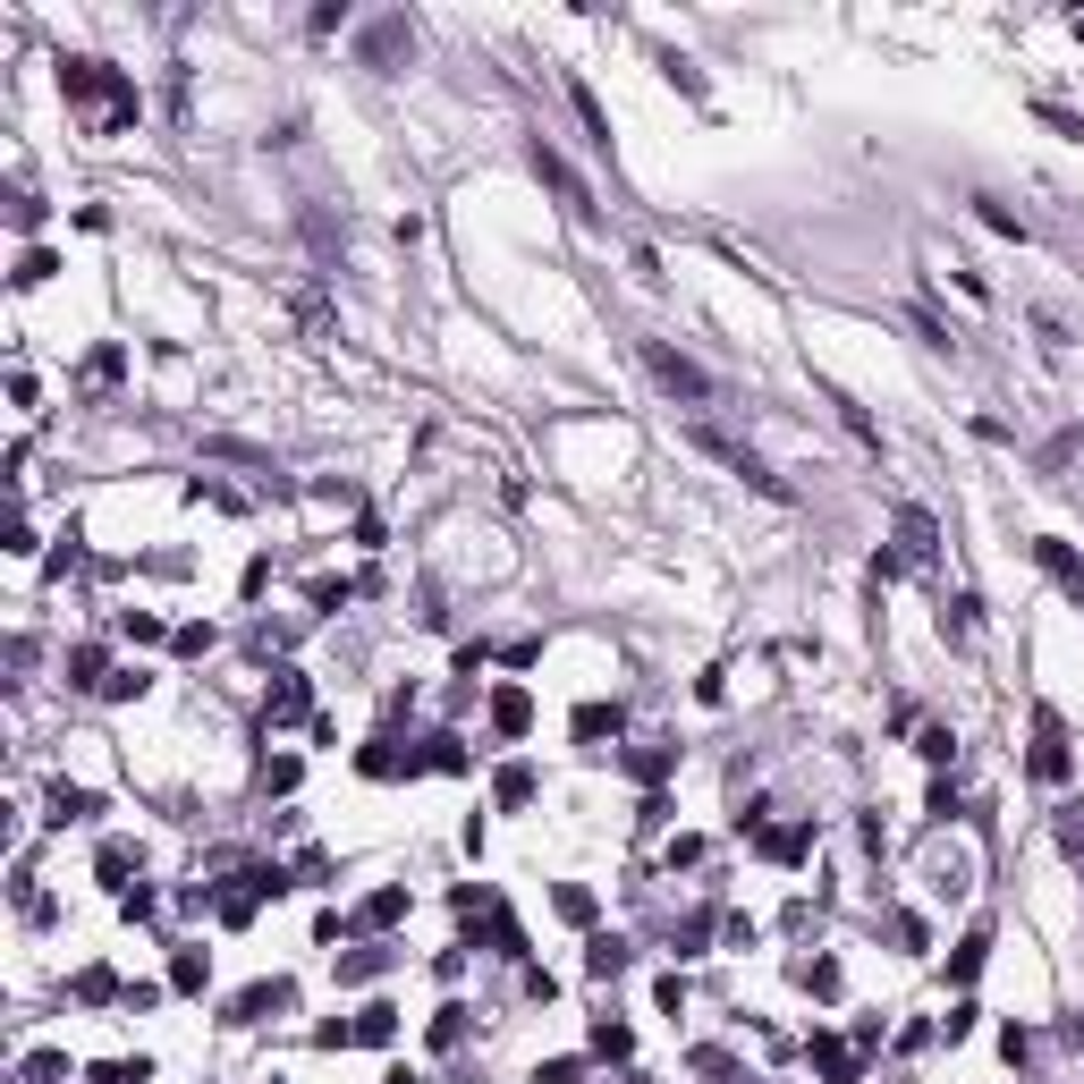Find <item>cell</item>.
<instances>
[{
    "instance_id": "cell-35",
    "label": "cell",
    "mask_w": 1084,
    "mask_h": 1084,
    "mask_svg": "<svg viewBox=\"0 0 1084 1084\" xmlns=\"http://www.w3.org/2000/svg\"><path fill=\"white\" fill-rule=\"evenodd\" d=\"M246 890H255V898H280V890H288V864H246Z\"/></svg>"
},
{
    "instance_id": "cell-32",
    "label": "cell",
    "mask_w": 1084,
    "mask_h": 1084,
    "mask_svg": "<svg viewBox=\"0 0 1084 1084\" xmlns=\"http://www.w3.org/2000/svg\"><path fill=\"white\" fill-rule=\"evenodd\" d=\"M593 1051H602V1059H627V1051H636V1034H627V1025H610V1017H602V1025H593Z\"/></svg>"
},
{
    "instance_id": "cell-17",
    "label": "cell",
    "mask_w": 1084,
    "mask_h": 1084,
    "mask_svg": "<svg viewBox=\"0 0 1084 1084\" xmlns=\"http://www.w3.org/2000/svg\"><path fill=\"white\" fill-rule=\"evenodd\" d=\"M763 847H771L780 864H805V856H814V822H788V830H771Z\"/></svg>"
},
{
    "instance_id": "cell-39",
    "label": "cell",
    "mask_w": 1084,
    "mask_h": 1084,
    "mask_svg": "<svg viewBox=\"0 0 1084 1084\" xmlns=\"http://www.w3.org/2000/svg\"><path fill=\"white\" fill-rule=\"evenodd\" d=\"M1076 458H1084V433H1059V441L1042 449V466H1051V475H1059V466H1076Z\"/></svg>"
},
{
    "instance_id": "cell-48",
    "label": "cell",
    "mask_w": 1084,
    "mask_h": 1084,
    "mask_svg": "<svg viewBox=\"0 0 1084 1084\" xmlns=\"http://www.w3.org/2000/svg\"><path fill=\"white\" fill-rule=\"evenodd\" d=\"M263 585H272V560H246V576H238V593H246V602H263Z\"/></svg>"
},
{
    "instance_id": "cell-51",
    "label": "cell",
    "mask_w": 1084,
    "mask_h": 1084,
    "mask_svg": "<svg viewBox=\"0 0 1084 1084\" xmlns=\"http://www.w3.org/2000/svg\"><path fill=\"white\" fill-rule=\"evenodd\" d=\"M170 644H178L187 661H204V653H212V627H178V636H170Z\"/></svg>"
},
{
    "instance_id": "cell-10",
    "label": "cell",
    "mask_w": 1084,
    "mask_h": 1084,
    "mask_svg": "<svg viewBox=\"0 0 1084 1084\" xmlns=\"http://www.w3.org/2000/svg\"><path fill=\"white\" fill-rule=\"evenodd\" d=\"M492 729L526 737V729H534V695H526V687H500V695H492Z\"/></svg>"
},
{
    "instance_id": "cell-36",
    "label": "cell",
    "mask_w": 1084,
    "mask_h": 1084,
    "mask_svg": "<svg viewBox=\"0 0 1084 1084\" xmlns=\"http://www.w3.org/2000/svg\"><path fill=\"white\" fill-rule=\"evenodd\" d=\"M975 212H983V229H1000V238H1025V221L1008 212V204H991V195H975Z\"/></svg>"
},
{
    "instance_id": "cell-29",
    "label": "cell",
    "mask_w": 1084,
    "mask_h": 1084,
    "mask_svg": "<svg viewBox=\"0 0 1084 1084\" xmlns=\"http://www.w3.org/2000/svg\"><path fill=\"white\" fill-rule=\"evenodd\" d=\"M975 610H983L975 593H957V602H949V619H941V636H949V644H966V636H975Z\"/></svg>"
},
{
    "instance_id": "cell-12",
    "label": "cell",
    "mask_w": 1084,
    "mask_h": 1084,
    "mask_svg": "<svg viewBox=\"0 0 1084 1084\" xmlns=\"http://www.w3.org/2000/svg\"><path fill=\"white\" fill-rule=\"evenodd\" d=\"M627 966H636V949H627L619 932H593V941H585V975H627Z\"/></svg>"
},
{
    "instance_id": "cell-34",
    "label": "cell",
    "mask_w": 1084,
    "mask_h": 1084,
    "mask_svg": "<svg viewBox=\"0 0 1084 1084\" xmlns=\"http://www.w3.org/2000/svg\"><path fill=\"white\" fill-rule=\"evenodd\" d=\"M458 1042H466V1008H441L433 1017V1051H458Z\"/></svg>"
},
{
    "instance_id": "cell-45",
    "label": "cell",
    "mask_w": 1084,
    "mask_h": 1084,
    "mask_svg": "<svg viewBox=\"0 0 1084 1084\" xmlns=\"http://www.w3.org/2000/svg\"><path fill=\"white\" fill-rule=\"evenodd\" d=\"M26 1076H34V1084H60V1076H68V1059H60V1051H34V1059H26Z\"/></svg>"
},
{
    "instance_id": "cell-42",
    "label": "cell",
    "mask_w": 1084,
    "mask_h": 1084,
    "mask_svg": "<svg viewBox=\"0 0 1084 1084\" xmlns=\"http://www.w3.org/2000/svg\"><path fill=\"white\" fill-rule=\"evenodd\" d=\"M915 754H924V763H949L957 737H949V729H924V737H915Z\"/></svg>"
},
{
    "instance_id": "cell-53",
    "label": "cell",
    "mask_w": 1084,
    "mask_h": 1084,
    "mask_svg": "<svg viewBox=\"0 0 1084 1084\" xmlns=\"http://www.w3.org/2000/svg\"><path fill=\"white\" fill-rule=\"evenodd\" d=\"M382 1084H415V1076H407V1068H390V1076H382Z\"/></svg>"
},
{
    "instance_id": "cell-11",
    "label": "cell",
    "mask_w": 1084,
    "mask_h": 1084,
    "mask_svg": "<svg viewBox=\"0 0 1084 1084\" xmlns=\"http://www.w3.org/2000/svg\"><path fill=\"white\" fill-rule=\"evenodd\" d=\"M356 771H365V780H399V771H424V754H399L390 737H373V746L356 754Z\"/></svg>"
},
{
    "instance_id": "cell-26",
    "label": "cell",
    "mask_w": 1084,
    "mask_h": 1084,
    "mask_svg": "<svg viewBox=\"0 0 1084 1084\" xmlns=\"http://www.w3.org/2000/svg\"><path fill=\"white\" fill-rule=\"evenodd\" d=\"M500 805H509V814H517V805H534V763H509V771H500Z\"/></svg>"
},
{
    "instance_id": "cell-37",
    "label": "cell",
    "mask_w": 1084,
    "mask_h": 1084,
    "mask_svg": "<svg viewBox=\"0 0 1084 1084\" xmlns=\"http://www.w3.org/2000/svg\"><path fill=\"white\" fill-rule=\"evenodd\" d=\"M51 272H60V263L43 255V246H26V255H18V288H43V280H51Z\"/></svg>"
},
{
    "instance_id": "cell-23",
    "label": "cell",
    "mask_w": 1084,
    "mask_h": 1084,
    "mask_svg": "<svg viewBox=\"0 0 1084 1084\" xmlns=\"http://www.w3.org/2000/svg\"><path fill=\"white\" fill-rule=\"evenodd\" d=\"M399 915H407V890H373L365 898V932H390Z\"/></svg>"
},
{
    "instance_id": "cell-5",
    "label": "cell",
    "mask_w": 1084,
    "mask_h": 1084,
    "mask_svg": "<svg viewBox=\"0 0 1084 1084\" xmlns=\"http://www.w3.org/2000/svg\"><path fill=\"white\" fill-rule=\"evenodd\" d=\"M1025 771H1034L1042 788H1059V780H1068V720H1059L1051 703L1034 712V754H1025Z\"/></svg>"
},
{
    "instance_id": "cell-40",
    "label": "cell",
    "mask_w": 1084,
    "mask_h": 1084,
    "mask_svg": "<svg viewBox=\"0 0 1084 1084\" xmlns=\"http://www.w3.org/2000/svg\"><path fill=\"white\" fill-rule=\"evenodd\" d=\"M348 593H356L348 576H314V610H339V602H348Z\"/></svg>"
},
{
    "instance_id": "cell-47",
    "label": "cell",
    "mask_w": 1084,
    "mask_h": 1084,
    "mask_svg": "<svg viewBox=\"0 0 1084 1084\" xmlns=\"http://www.w3.org/2000/svg\"><path fill=\"white\" fill-rule=\"evenodd\" d=\"M221 924H255V890H229L221 898Z\"/></svg>"
},
{
    "instance_id": "cell-38",
    "label": "cell",
    "mask_w": 1084,
    "mask_h": 1084,
    "mask_svg": "<svg viewBox=\"0 0 1084 1084\" xmlns=\"http://www.w3.org/2000/svg\"><path fill=\"white\" fill-rule=\"evenodd\" d=\"M119 636H128V644H161V619H153V610H128V619H119Z\"/></svg>"
},
{
    "instance_id": "cell-50",
    "label": "cell",
    "mask_w": 1084,
    "mask_h": 1084,
    "mask_svg": "<svg viewBox=\"0 0 1084 1084\" xmlns=\"http://www.w3.org/2000/svg\"><path fill=\"white\" fill-rule=\"evenodd\" d=\"M924 814H932V822H949V814H957V788H949V780H932V797H924Z\"/></svg>"
},
{
    "instance_id": "cell-24",
    "label": "cell",
    "mask_w": 1084,
    "mask_h": 1084,
    "mask_svg": "<svg viewBox=\"0 0 1084 1084\" xmlns=\"http://www.w3.org/2000/svg\"><path fill=\"white\" fill-rule=\"evenodd\" d=\"M898 542H907V560H932V517L924 509H898Z\"/></svg>"
},
{
    "instance_id": "cell-13",
    "label": "cell",
    "mask_w": 1084,
    "mask_h": 1084,
    "mask_svg": "<svg viewBox=\"0 0 1084 1084\" xmlns=\"http://www.w3.org/2000/svg\"><path fill=\"white\" fill-rule=\"evenodd\" d=\"M619 729H627L619 703H576V737H585V746H602V737H619Z\"/></svg>"
},
{
    "instance_id": "cell-9",
    "label": "cell",
    "mask_w": 1084,
    "mask_h": 1084,
    "mask_svg": "<svg viewBox=\"0 0 1084 1084\" xmlns=\"http://www.w3.org/2000/svg\"><path fill=\"white\" fill-rule=\"evenodd\" d=\"M288 1000H297V991H288L280 975H272V983H246L238 1000H229V1025H263V1017H280Z\"/></svg>"
},
{
    "instance_id": "cell-43",
    "label": "cell",
    "mask_w": 1084,
    "mask_h": 1084,
    "mask_svg": "<svg viewBox=\"0 0 1084 1084\" xmlns=\"http://www.w3.org/2000/svg\"><path fill=\"white\" fill-rule=\"evenodd\" d=\"M1059 847H1068V856H1084V805H1068V814H1059Z\"/></svg>"
},
{
    "instance_id": "cell-3",
    "label": "cell",
    "mask_w": 1084,
    "mask_h": 1084,
    "mask_svg": "<svg viewBox=\"0 0 1084 1084\" xmlns=\"http://www.w3.org/2000/svg\"><path fill=\"white\" fill-rule=\"evenodd\" d=\"M526 161H534V178H542V187L560 195V212H568V221H593V187H585V178L568 170V153H560V145H542V136H534V145H526Z\"/></svg>"
},
{
    "instance_id": "cell-1",
    "label": "cell",
    "mask_w": 1084,
    "mask_h": 1084,
    "mask_svg": "<svg viewBox=\"0 0 1084 1084\" xmlns=\"http://www.w3.org/2000/svg\"><path fill=\"white\" fill-rule=\"evenodd\" d=\"M60 94H68V102H111L102 136H128V128H136V85H128L111 60H68V68H60Z\"/></svg>"
},
{
    "instance_id": "cell-49",
    "label": "cell",
    "mask_w": 1084,
    "mask_h": 1084,
    "mask_svg": "<svg viewBox=\"0 0 1084 1084\" xmlns=\"http://www.w3.org/2000/svg\"><path fill=\"white\" fill-rule=\"evenodd\" d=\"M805 983L822 991V1000H839V966H830V957H814V966H805Z\"/></svg>"
},
{
    "instance_id": "cell-19",
    "label": "cell",
    "mask_w": 1084,
    "mask_h": 1084,
    "mask_svg": "<svg viewBox=\"0 0 1084 1084\" xmlns=\"http://www.w3.org/2000/svg\"><path fill=\"white\" fill-rule=\"evenodd\" d=\"M814 1068H822L830 1084H856V1059H847V1042H830V1034H814Z\"/></svg>"
},
{
    "instance_id": "cell-30",
    "label": "cell",
    "mask_w": 1084,
    "mask_h": 1084,
    "mask_svg": "<svg viewBox=\"0 0 1084 1084\" xmlns=\"http://www.w3.org/2000/svg\"><path fill=\"white\" fill-rule=\"evenodd\" d=\"M94 1084H153V1068H145V1059H102Z\"/></svg>"
},
{
    "instance_id": "cell-25",
    "label": "cell",
    "mask_w": 1084,
    "mask_h": 1084,
    "mask_svg": "<svg viewBox=\"0 0 1084 1084\" xmlns=\"http://www.w3.org/2000/svg\"><path fill=\"white\" fill-rule=\"evenodd\" d=\"M424 771H466V746H458V737H424Z\"/></svg>"
},
{
    "instance_id": "cell-22",
    "label": "cell",
    "mask_w": 1084,
    "mask_h": 1084,
    "mask_svg": "<svg viewBox=\"0 0 1084 1084\" xmlns=\"http://www.w3.org/2000/svg\"><path fill=\"white\" fill-rule=\"evenodd\" d=\"M670 763H678L670 746H636V754H627V771H636L644 788H661V780H670Z\"/></svg>"
},
{
    "instance_id": "cell-33",
    "label": "cell",
    "mask_w": 1084,
    "mask_h": 1084,
    "mask_svg": "<svg viewBox=\"0 0 1084 1084\" xmlns=\"http://www.w3.org/2000/svg\"><path fill=\"white\" fill-rule=\"evenodd\" d=\"M568 924H593V890H576V881H560V898H551Z\"/></svg>"
},
{
    "instance_id": "cell-16",
    "label": "cell",
    "mask_w": 1084,
    "mask_h": 1084,
    "mask_svg": "<svg viewBox=\"0 0 1084 1084\" xmlns=\"http://www.w3.org/2000/svg\"><path fill=\"white\" fill-rule=\"evenodd\" d=\"M94 814H102V797H94V788H68V780L51 788V822H94Z\"/></svg>"
},
{
    "instance_id": "cell-14",
    "label": "cell",
    "mask_w": 1084,
    "mask_h": 1084,
    "mask_svg": "<svg viewBox=\"0 0 1084 1084\" xmlns=\"http://www.w3.org/2000/svg\"><path fill=\"white\" fill-rule=\"evenodd\" d=\"M68 687H111V653H102V644H77V653H68Z\"/></svg>"
},
{
    "instance_id": "cell-18",
    "label": "cell",
    "mask_w": 1084,
    "mask_h": 1084,
    "mask_svg": "<svg viewBox=\"0 0 1084 1084\" xmlns=\"http://www.w3.org/2000/svg\"><path fill=\"white\" fill-rule=\"evenodd\" d=\"M204 983H212V957H204V949L170 957V991H204Z\"/></svg>"
},
{
    "instance_id": "cell-44",
    "label": "cell",
    "mask_w": 1084,
    "mask_h": 1084,
    "mask_svg": "<svg viewBox=\"0 0 1084 1084\" xmlns=\"http://www.w3.org/2000/svg\"><path fill=\"white\" fill-rule=\"evenodd\" d=\"M703 941H712V915H687V924H678V957H695Z\"/></svg>"
},
{
    "instance_id": "cell-7",
    "label": "cell",
    "mask_w": 1084,
    "mask_h": 1084,
    "mask_svg": "<svg viewBox=\"0 0 1084 1084\" xmlns=\"http://www.w3.org/2000/svg\"><path fill=\"white\" fill-rule=\"evenodd\" d=\"M263 712H272V729H288V720H314V687H305V670H272V695H263Z\"/></svg>"
},
{
    "instance_id": "cell-46",
    "label": "cell",
    "mask_w": 1084,
    "mask_h": 1084,
    "mask_svg": "<svg viewBox=\"0 0 1084 1084\" xmlns=\"http://www.w3.org/2000/svg\"><path fill=\"white\" fill-rule=\"evenodd\" d=\"M119 373H128V356H119V348H102L94 365H85V382H119Z\"/></svg>"
},
{
    "instance_id": "cell-15",
    "label": "cell",
    "mask_w": 1084,
    "mask_h": 1084,
    "mask_svg": "<svg viewBox=\"0 0 1084 1084\" xmlns=\"http://www.w3.org/2000/svg\"><path fill=\"white\" fill-rule=\"evenodd\" d=\"M568 102H576V119H585V136H593V153H610V111L593 102V85H568Z\"/></svg>"
},
{
    "instance_id": "cell-6",
    "label": "cell",
    "mask_w": 1084,
    "mask_h": 1084,
    "mask_svg": "<svg viewBox=\"0 0 1084 1084\" xmlns=\"http://www.w3.org/2000/svg\"><path fill=\"white\" fill-rule=\"evenodd\" d=\"M1034 568H1042V576H1051V585H1059V593H1068V602L1084 610V560H1076V542L1042 534V542H1034Z\"/></svg>"
},
{
    "instance_id": "cell-21",
    "label": "cell",
    "mask_w": 1084,
    "mask_h": 1084,
    "mask_svg": "<svg viewBox=\"0 0 1084 1084\" xmlns=\"http://www.w3.org/2000/svg\"><path fill=\"white\" fill-rule=\"evenodd\" d=\"M390 1034H399V1008H382V1000H373V1008L356 1017V1042H365V1051H382Z\"/></svg>"
},
{
    "instance_id": "cell-2",
    "label": "cell",
    "mask_w": 1084,
    "mask_h": 1084,
    "mask_svg": "<svg viewBox=\"0 0 1084 1084\" xmlns=\"http://www.w3.org/2000/svg\"><path fill=\"white\" fill-rule=\"evenodd\" d=\"M687 441H695L703 458H720L729 475H746V483H754V492H763V500H797V492H788V483L771 475V466H763V458H754V449H746V441H729V433H712V424H695Z\"/></svg>"
},
{
    "instance_id": "cell-28",
    "label": "cell",
    "mask_w": 1084,
    "mask_h": 1084,
    "mask_svg": "<svg viewBox=\"0 0 1084 1084\" xmlns=\"http://www.w3.org/2000/svg\"><path fill=\"white\" fill-rule=\"evenodd\" d=\"M77 1000H128V991H119L111 966H85V975H77Z\"/></svg>"
},
{
    "instance_id": "cell-41",
    "label": "cell",
    "mask_w": 1084,
    "mask_h": 1084,
    "mask_svg": "<svg viewBox=\"0 0 1084 1084\" xmlns=\"http://www.w3.org/2000/svg\"><path fill=\"white\" fill-rule=\"evenodd\" d=\"M145 687H153L145 670H111V687H102V695H111V703H128V695H145Z\"/></svg>"
},
{
    "instance_id": "cell-27",
    "label": "cell",
    "mask_w": 1084,
    "mask_h": 1084,
    "mask_svg": "<svg viewBox=\"0 0 1084 1084\" xmlns=\"http://www.w3.org/2000/svg\"><path fill=\"white\" fill-rule=\"evenodd\" d=\"M390 966V949H356V957H339V983H373Z\"/></svg>"
},
{
    "instance_id": "cell-4",
    "label": "cell",
    "mask_w": 1084,
    "mask_h": 1084,
    "mask_svg": "<svg viewBox=\"0 0 1084 1084\" xmlns=\"http://www.w3.org/2000/svg\"><path fill=\"white\" fill-rule=\"evenodd\" d=\"M644 365H653V382L670 390V399H687V407H703V399H712V373H703V365H687L670 339H644Z\"/></svg>"
},
{
    "instance_id": "cell-52",
    "label": "cell",
    "mask_w": 1084,
    "mask_h": 1084,
    "mask_svg": "<svg viewBox=\"0 0 1084 1084\" xmlns=\"http://www.w3.org/2000/svg\"><path fill=\"white\" fill-rule=\"evenodd\" d=\"M263 788H272V797H288V788H297V763H288V754H280V763H263Z\"/></svg>"
},
{
    "instance_id": "cell-31",
    "label": "cell",
    "mask_w": 1084,
    "mask_h": 1084,
    "mask_svg": "<svg viewBox=\"0 0 1084 1084\" xmlns=\"http://www.w3.org/2000/svg\"><path fill=\"white\" fill-rule=\"evenodd\" d=\"M661 77H670L687 102H703V77H695V60H678V51H661Z\"/></svg>"
},
{
    "instance_id": "cell-20",
    "label": "cell",
    "mask_w": 1084,
    "mask_h": 1084,
    "mask_svg": "<svg viewBox=\"0 0 1084 1084\" xmlns=\"http://www.w3.org/2000/svg\"><path fill=\"white\" fill-rule=\"evenodd\" d=\"M983 957H991V932H966V941H957V957H949V975H957V983H975V975H983Z\"/></svg>"
},
{
    "instance_id": "cell-8",
    "label": "cell",
    "mask_w": 1084,
    "mask_h": 1084,
    "mask_svg": "<svg viewBox=\"0 0 1084 1084\" xmlns=\"http://www.w3.org/2000/svg\"><path fill=\"white\" fill-rule=\"evenodd\" d=\"M399 60H415V26H407V18H382V26L365 34V68H373V77H390Z\"/></svg>"
}]
</instances>
